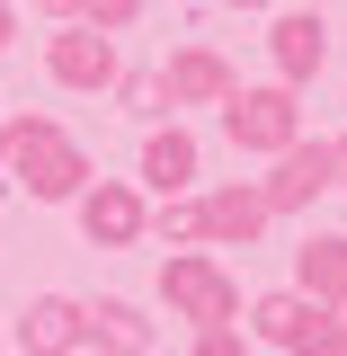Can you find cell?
<instances>
[{
	"instance_id": "cell-1",
	"label": "cell",
	"mask_w": 347,
	"mask_h": 356,
	"mask_svg": "<svg viewBox=\"0 0 347 356\" xmlns=\"http://www.w3.org/2000/svg\"><path fill=\"white\" fill-rule=\"evenodd\" d=\"M0 187H27L36 205H72L89 187V152L54 116H0Z\"/></svg>"
},
{
	"instance_id": "cell-2",
	"label": "cell",
	"mask_w": 347,
	"mask_h": 356,
	"mask_svg": "<svg viewBox=\"0 0 347 356\" xmlns=\"http://www.w3.org/2000/svg\"><path fill=\"white\" fill-rule=\"evenodd\" d=\"M161 303H170V321H187V330H223V321H241V285H232V267L205 259V250H170V259H161Z\"/></svg>"
},
{
	"instance_id": "cell-3",
	"label": "cell",
	"mask_w": 347,
	"mask_h": 356,
	"mask_svg": "<svg viewBox=\"0 0 347 356\" xmlns=\"http://www.w3.org/2000/svg\"><path fill=\"white\" fill-rule=\"evenodd\" d=\"M223 134H232V152L276 161V152L303 134V89H285V81H267V89H232V98H223Z\"/></svg>"
},
{
	"instance_id": "cell-4",
	"label": "cell",
	"mask_w": 347,
	"mask_h": 356,
	"mask_svg": "<svg viewBox=\"0 0 347 356\" xmlns=\"http://www.w3.org/2000/svg\"><path fill=\"white\" fill-rule=\"evenodd\" d=\"M330 187H339V170H330V143H321V134H294V143L267 161V178H259L267 214H303V205H321Z\"/></svg>"
},
{
	"instance_id": "cell-5",
	"label": "cell",
	"mask_w": 347,
	"mask_h": 356,
	"mask_svg": "<svg viewBox=\"0 0 347 356\" xmlns=\"http://www.w3.org/2000/svg\"><path fill=\"white\" fill-rule=\"evenodd\" d=\"M72 214H81L89 250H134L152 232V205H143V187H125V178H89L81 196H72Z\"/></svg>"
},
{
	"instance_id": "cell-6",
	"label": "cell",
	"mask_w": 347,
	"mask_h": 356,
	"mask_svg": "<svg viewBox=\"0 0 347 356\" xmlns=\"http://www.w3.org/2000/svg\"><path fill=\"white\" fill-rule=\"evenodd\" d=\"M45 72L63 89H116V36H98V27H81V18H63L54 36H45Z\"/></svg>"
},
{
	"instance_id": "cell-7",
	"label": "cell",
	"mask_w": 347,
	"mask_h": 356,
	"mask_svg": "<svg viewBox=\"0 0 347 356\" xmlns=\"http://www.w3.org/2000/svg\"><path fill=\"white\" fill-rule=\"evenodd\" d=\"M205 205V250H259V232L276 214H267L259 178H232V187H214V196H196Z\"/></svg>"
},
{
	"instance_id": "cell-8",
	"label": "cell",
	"mask_w": 347,
	"mask_h": 356,
	"mask_svg": "<svg viewBox=\"0 0 347 356\" xmlns=\"http://www.w3.org/2000/svg\"><path fill=\"white\" fill-rule=\"evenodd\" d=\"M267 54H276V81H285V89L321 81V63H330V27H321V9H285V18L267 27Z\"/></svg>"
},
{
	"instance_id": "cell-9",
	"label": "cell",
	"mask_w": 347,
	"mask_h": 356,
	"mask_svg": "<svg viewBox=\"0 0 347 356\" xmlns=\"http://www.w3.org/2000/svg\"><path fill=\"white\" fill-rule=\"evenodd\" d=\"M161 81H170V107H223L241 89V72L223 63L214 44H178L170 63H161Z\"/></svg>"
},
{
	"instance_id": "cell-10",
	"label": "cell",
	"mask_w": 347,
	"mask_h": 356,
	"mask_svg": "<svg viewBox=\"0 0 347 356\" xmlns=\"http://www.w3.org/2000/svg\"><path fill=\"white\" fill-rule=\"evenodd\" d=\"M152 321H143V303H125V294H98V303H81V348L98 356H152Z\"/></svg>"
},
{
	"instance_id": "cell-11",
	"label": "cell",
	"mask_w": 347,
	"mask_h": 356,
	"mask_svg": "<svg viewBox=\"0 0 347 356\" xmlns=\"http://www.w3.org/2000/svg\"><path fill=\"white\" fill-rule=\"evenodd\" d=\"M196 161H205V152H196V134L178 125V116H161V125L143 134V187H152V196H187V187H196Z\"/></svg>"
},
{
	"instance_id": "cell-12",
	"label": "cell",
	"mask_w": 347,
	"mask_h": 356,
	"mask_svg": "<svg viewBox=\"0 0 347 356\" xmlns=\"http://www.w3.org/2000/svg\"><path fill=\"white\" fill-rule=\"evenodd\" d=\"M81 348V303L72 294H36L18 312V356H72Z\"/></svg>"
},
{
	"instance_id": "cell-13",
	"label": "cell",
	"mask_w": 347,
	"mask_h": 356,
	"mask_svg": "<svg viewBox=\"0 0 347 356\" xmlns=\"http://www.w3.org/2000/svg\"><path fill=\"white\" fill-rule=\"evenodd\" d=\"M294 294L347 303V232H312L303 250H294Z\"/></svg>"
},
{
	"instance_id": "cell-14",
	"label": "cell",
	"mask_w": 347,
	"mask_h": 356,
	"mask_svg": "<svg viewBox=\"0 0 347 356\" xmlns=\"http://www.w3.org/2000/svg\"><path fill=\"white\" fill-rule=\"evenodd\" d=\"M312 294H294V285H285V294H259V303H250V339H259V348H294V339H303L312 330Z\"/></svg>"
},
{
	"instance_id": "cell-15",
	"label": "cell",
	"mask_w": 347,
	"mask_h": 356,
	"mask_svg": "<svg viewBox=\"0 0 347 356\" xmlns=\"http://www.w3.org/2000/svg\"><path fill=\"white\" fill-rule=\"evenodd\" d=\"M116 98H125V116H143V125L178 116V107H170V81H161V72H116Z\"/></svg>"
},
{
	"instance_id": "cell-16",
	"label": "cell",
	"mask_w": 347,
	"mask_h": 356,
	"mask_svg": "<svg viewBox=\"0 0 347 356\" xmlns=\"http://www.w3.org/2000/svg\"><path fill=\"white\" fill-rule=\"evenodd\" d=\"M152 232H161L170 250H205V205H196V196H161Z\"/></svg>"
},
{
	"instance_id": "cell-17",
	"label": "cell",
	"mask_w": 347,
	"mask_h": 356,
	"mask_svg": "<svg viewBox=\"0 0 347 356\" xmlns=\"http://www.w3.org/2000/svg\"><path fill=\"white\" fill-rule=\"evenodd\" d=\"M294 356H347V303H321L312 330L294 339Z\"/></svg>"
},
{
	"instance_id": "cell-18",
	"label": "cell",
	"mask_w": 347,
	"mask_h": 356,
	"mask_svg": "<svg viewBox=\"0 0 347 356\" xmlns=\"http://www.w3.org/2000/svg\"><path fill=\"white\" fill-rule=\"evenodd\" d=\"M72 18H81V27H98V36H125L134 18H143V0H72Z\"/></svg>"
},
{
	"instance_id": "cell-19",
	"label": "cell",
	"mask_w": 347,
	"mask_h": 356,
	"mask_svg": "<svg viewBox=\"0 0 347 356\" xmlns=\"http://www.w3.org/2000/svg\"><path fill=\"white\" fill-rule=\"evenodd\" d=\"M196 356H259V339H241V321H223V330H196Z\"/></svg>"
},
{
	"instance_id": "cell-20",
	"label": "cell",
	"mask_w": 347,
	"mask_h": 356,
	"mask_svg": "<svg viewBox=\"0 0 347 356\" xmlns=\"http://www.w3.org/2000/svg\"><path fill=\"white\" fill-rule=\"evenodd\" d=\"M18 44V0H0V54Z\"/></svg>"
},
{
	"instance_id": "cell-21",
	"label": "cell",
	"mask_w": 347,
	"mask_h": 356,
	"mask_svg": "<svg viewBox=\"0 0 347 356\" xmlns=\"http://www.w3.org/2000/svg\"><path fill=\"white\" fill-rule=\"evenodd\" d=\"M330 170H339V196H347V134L330 143Z\"/></svg>"
},
{
	"instance_id": "cell-22",
	"label": "cell",
	"mask_w": 347,
	"mask_h": 356,
	"mask_svg": "<svg viewBox=\"0 0 347 356\" xmlns=\"http://www.w3.org/2000/svg\"><path fill=\"white\" fill-rule=\"evenodd\" d=\"M36 9H45V18H72V0H36Z\"/></svg>"
},
{
	"instance_id": "cell-23",
	"label": "cell",
	"mask_w": 347,
	"mask_h": 356,
	"mask_svg": "<svg viewBox=\"0 0 347 356\" xmlns=\"http://www.w3.org/2000/svg\"><path fill=\"white\" fill-rule=\"evenodd\" d=\"M223 9H267V0H223Z\"/></svg>"
},
{
	"instance_id": "cell-24",
	"label": "cell",
	"mask_w": 347,
	"mask_h": 356,
	"mask_svg": "<svg viewBox=\"0 0 347 356\" xmlns=\"http://www.w3.org/2000/svg\"><path fill=\"white\" fill-rule=\"evenodd\" d=\"M294 9H321V0H294Z\"/></svg>"
},
{
	"instance_id": "cell-25",
	"label": "cell",
	"mask_w": 347,
	"mask_h": 356,
	"mask_svg": "<svg viewBox=\"0 0 347 356\" xmlns=\"http://www.w3.org/2000/svg\"><path fill=\"white\" fill-rule=\"evenodd\" d=\"M0 356H18V348H0Z\"/></svg>"
}]
</instances>
